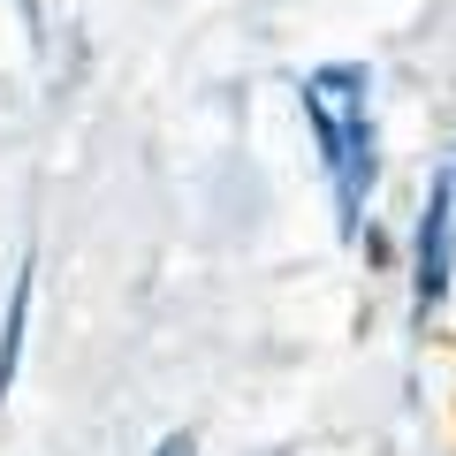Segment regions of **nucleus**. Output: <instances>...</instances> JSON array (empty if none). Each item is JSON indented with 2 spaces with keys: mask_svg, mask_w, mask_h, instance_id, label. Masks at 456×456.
Masks as SVG:
<instances>
[{
  "mask_svg": "<svg viewBox=\"0 0 456 456\" xmlns=\"http://www.w3.org/2000/svg\"><path fill=\"white\" fill-rule=\"evenodd\" d=\"M411 312H419V327L441 312V297H449V274H456V167H441L434 183H426V213H419V236H411Z\"/></svg>",
  "mask_w": 456,
  "mask_h": 456,
  "instance_id": "obj_2",
  "label": "nucleus"
},
{
  "mask_svg": "<svg viewBox=\"0 0 456 456\" xmlns=\"http://www.w3.org/2000/svg\"><path fill=\"white\" fill-rule=\"evenodd\" d=\"M31 289H38V259L16 266L8 281V312H0V395L16 388V365H23V327H31Z\"/></svg>",
  "mask_w": 456,
  "mask_h": 456,
  "instance_id": "obj_3",
  "label": "nucleus"
},
{
  "mask_svg": "<svg viewBox=\"0 0 456 456\" xmlns=\"http://www.w3.org/2000/svg\"><path fill=\"white\" fill-rule=\"evenodd\" d=\"M305 122H312L327 183H335V236L358 244L365 198L380 183V130H373V77H365V61L312 69L305 77Z\"/></svg>",
  "mask_w": 456,
  "mask_h": 456,
  "instance_id": "obj_1",
  "label": "nucleus"
},
{
  "mask_svg": "<svg viewBox=\"0 0 456 456\" xmlns=\"http://www.w3.org/2000/svg\"><path fill=\"white\" fill-rule=\"evenodd\" d=\"M152 456H198V434H191V426H175V434L152 441Z\"/></svg>",
  "mask_w": 456,
  "mask_h": 456,
  "instance_id": "obj_4",
  "label": "nucleus"
}]
</instances>
